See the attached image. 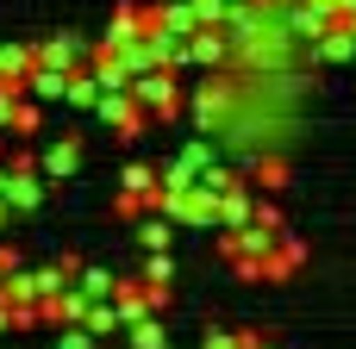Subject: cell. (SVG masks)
<instances>
[{
	"mask_svg": "<svg viewBox=\"0 0 356 349\" xmlns=\"http://www.w3.org/2000/svg\"><path fill=\"white\" fill-rule=\"evenodd\" d=\"M50 169L63 175V169H75V144H63V150H50Z\"/></svg>",
	"mask_w": 356,
	"mask_h": 349,
	"instance_id": "obj_3",
	"label": "cell"
},
{
	"mask_svg": "<svg viewBox=\"0 0 356 349\" xmlns=\"http://www.w3.org/2000/svg\"><path fill=\"white\" fill-rule=\"evenodd\" d=\"M63 349H94V343H88V331H81V325H75V331H69V337H63Z\"/></svg>",
	"mask_w": 356,
	"mask_h": 349,
	"instance_id": "obj_5",
	"label": "cell"
},
{
	"mask_svg": "<svg viewBox=\"0 0 356 349\" xmlns=\"http://www.w3.org/2000/svg\"><path fill=\"white\" fill-rule=\"evenodd\" d=\"M207 349H238V337H225V331H207Z\"/></svg>",
	"mask_w": 356,
	"mask_h": 349,
	"instance_id": "obj_6",
	"label": "cell"
},
{
	"mask_svg": "<svg viewBox=\"0 0 356 349\" xmlns=\"http://www.w3.org/2000/svg\"><path fill=\"white\" fill-rule=\"evenodd\" d=\"M144 244L150 250H169V225H144Z\"/></svg>",
	"mask_w": 356,
	"mask_h": 349,
	"instance_id": "obj_4",
	"label": "cell"
},
{
	"mask_svg": "<svg viewBox=\"0 0 356 349\" xmlns=\"http://www.w3.org/2000/svg\"><path fill=\"white\" fill-rule=\"evenodd\" d=\"M81 293H88V300H106V293H113V275H100V269H88V281H81Z\"/></svg>",
	"mask_w": 356,
	"mask_h": 349,
	"instance_id": "obj_2",
	"label": "cell"
},
{
	"mask_svg": "<svg viewBox=\"0 0 356 349\" xmlns=\"http://www.w3.org/2000/svg\"><path fill=\"white\" fill-rule=\"evenodd\" d=\"M131 349H169V331L156 325V312H144V318H131Z\"/></svg>",
	"mask_w": 356,
	"mask_h": 349,
	"instance_id": "obj_1",
	"label": "cell"
}]
</instances>
